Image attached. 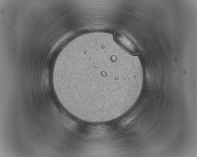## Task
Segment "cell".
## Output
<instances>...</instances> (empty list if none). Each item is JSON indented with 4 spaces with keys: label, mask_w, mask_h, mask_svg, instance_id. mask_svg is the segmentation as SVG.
Masks as SVG:
<instances>
[{
    "label": "cell",
    "mask_w": 197,
    "mask_h": 157,
    "mask_svg": "<svg viewBox=\"0 0 197 157\" xmlns=\"http://www.w3.org/2000/svg\"><path fill=\"white\" fill-rule=\"evenodd\" d=\"M120 39L123 42L122 44L124 45L127 51L132 54L137 53L136 48L131 38L127 36H122Z\"/></svg>",
    "instance_id": "cell-1"
}]
</instances>
